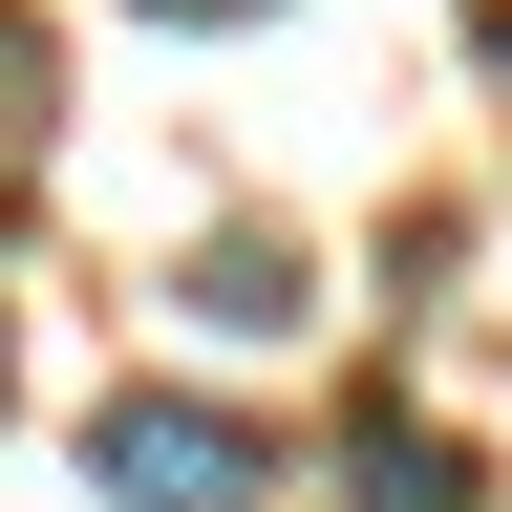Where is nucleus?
<instances>
[{
    "instance_id": "1",
    "label": "nucleus",
    "mask_w": 512,
    "mask_h": 512,
    "mask_svg": "<svg viewBox=\"0 0 512 512\" xmlns=\"http://www.w3.org/2000/svg\"><path fill=\"white\" fill-rule=\"evenodd\" d=\"M86 491L107 512H256V427L192 406V384H128V406H86Z\"/></svg>"
},
{
    "instance_id": "2",
    "label": "nucleus",
    "mask_w": 512,
    "mask_h": 512,
    "mask_svg": "<svg viewBox=\"0 0 512 512\" xmlns=\"http://www.w3.org/2000/svg\"><path fill=\"white\" fill-rule=\"evenodd\" d=\"M342 512H491V491H470V448H448V427L363 406V427H342Z\"/></svg>"
},
{
    "instance_id": "3",
    "label": "nucleus",
    "mask_w": 512,
    "mask_h": 512,
    "mask_svg": "<svg viewBox=\"0 0 512 512\" xmlns=\"http://www.w3.org/2000/svg\"><path fill=\"white\" fill-rule=\"evenodd\" d=\"M299 235H214V256H192V320H235V342H299Z\"/></svg>"
},
{
    "instance_id": "4",
    "label": "nucleus",
    "mask_w": 512,
    "mask_h": 512,
    "mask_svg": "<svg viewBox=\"0 0 512 512\" xmlns=\"http://www.w3.org/2000/svg\"><path fill=\"white\" fill-rule=\"evenodd\" d=\"M22 128H43V86H22V22H0V150H22Z\"/></svg>"
},
{
    "instance_id": "5",
    "label": "nucleus",
    "mask_w": 512,
    "mask_h": 512,
    "mask_svg": "<svg viewBox=\"0 0 512 512\" xmlns=\"http://www.w3.org/2000/svg\"><path fill=\"white\" fill-rule=\"evenodd\" d=\"M150 22H256V0H150Z\"/></svg>"
}]
</instances>
